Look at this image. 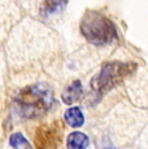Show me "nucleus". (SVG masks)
Segmentation results:
<instances>
[{
  "label": "nucleus",
  "mask_w": 148,
  "mask_h": 149,
  "mask_svg": "<svg viewBox=\"0 0 148 149\" xmlns=\"http://www.w3.org/2000/svg\"><path fill=\"white\" fill-rule=\"evenodd\" d=\"M53 91L45 83H36L22 88L15 97L17 113L25 119H36L53 107Z\"/></svg>",
  "instance_id": "1"
},
{
  "label": "nucleus",
  "mask_w": 148,
  "mask_h": 149,
  "mask_svg": "<svg viewBox=\"0 0 148 149\" xmlns=\"http://www.w3.org/2000/svg\"><path fill=\"white\" fill-rule=\"evenodd\" d=\"M64 119L73 128L82 127L84 123L83 111H82V109L79 107H72L64 113Z\"/></svg>",
  "instance_id": "7"
},
{
  "label": "nucleus",
  "mask_w": 148,
  "mask_h": 149,
  "mask_svg": "<svg viewBox=\"0 0 148 149\" xmlns=\"http://www.w3.org/2000/svg\"><path fill=\"white\" fill-rule=\"evenodd\" d=\"M9 145L12 148H31L29 140L26 139L21 132H15L9 136Z\"/></svg>",
  "instance_id": "9"
},
{
  "label": "nucleus",
  "mask_w": 148,
  "mask_h": 149,
  "mask_svg": "<svg viewBox=\"0 0 148 149\" xmlns=\"http://www.w3.org/2000/svg\"><path fill=\"white\" fill-rule=\"evenodd\" d=\"M69 0H44L43 5L40 8V17L43 18H48V17L57 14L65 9V7L68 5Z\"/></svg>",
  "instance_id": "5"
},
{
  "label": "nucleus",
  "mask_w": 148,
  "mask_h": 149,
  "mask_svg": "<svg viewBox=\"0 0 148 149\" xmlns=\"http://www.w3.org/2000/svg\"><path fill=\"white\" fill-rule=\"evenodd\" d=\"M79 30L83 38L89 43L98 47H104L117 39L118 33L116 25L96 10H87L81 19Z\"/></svg>",
  "instance_id": "2"
},
{
  "label": "nucleus",
  "mask_w": 148,
  "mask_h": 149,
  "mask_svg": "<svg viewBox=\"0 0 148 149\" xmlns=\"http://www.w3.org/2000/svg\"><path fill=\"white\" fill-rule=\"evenodd\" d=\"M83 93V87H82V82L81 81H74L72 82V84H69L66 87V90L62 92V101L66 105H72L73 102H75L77 100L81 97V95Z\"/></svg>",
  "instance_id": "6"
},
{
  "label": "nucleus",
  "mask_w": 148,
  "mask_h": 149,
  "mask_svg": "<svg viewBox=\"0 0 148 149\" xmlns=\"http://www.w3.org/2000/svg\"><path fill=\"white\" fill-rule=\"evenodd\" d=\"M134 70V65L124 64V62L112 61L105 62L101 66V70L95 78L91 81V90H92V99L96 104L101 100L105 93L112 90L117 83H119L126 75Z\"/></svg>",
  "instance_id": "3"
},
{
  "label": "nucleus",
  "mask_w": 148,
  "mask_h": 149,
  "mask_svg": "<svg viewBox=\"0 0 148 149\" xmlns=\"http://www.w3.org/2000/svg\"><path fill=\"white\" fill-rule=\"evenodd\" d=\"M62 126L57 121L47 125H42L35 131V147L39 149H52L57 148L61 143Z\"/></svg>",
  "instance_id": "4"
},
{
  "label": "nucleus",
  "mask_w": 148,
  "mask_h": 149,
  "mask_svg": "<svg viewBox=\"0 0 148 149\" xmlns=\"http://www.w3.org/2000/svg\"><path fill=\"white\" fill-rule=\"evenodd\" d=\"M90 144V139L86 134L74 131L66 139V147L69 149H84Z\"/></svg>",
  "instance_id": "8"
}]
</instances>
